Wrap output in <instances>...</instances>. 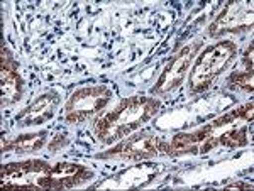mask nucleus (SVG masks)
<instances>
[{
	"mask_svg": "<svg viewBox=\"0 0 254 191\" xmlns=\"http://www.w3.org/2000/svg\"><path fill=\"white\" fill-rule=\"evenodd\" d=\"M159 103L147 96H132L126 100L116 112L107 113L97 124V137L104 142L122 139L158 112Z\"/></svg>",
	"mask_w": 254,
	"mask_h": 191,
	"instance_id": "nucleus-1",
	"label": "nucleus"
},
{
	"mask_svg": "<svg viewBox=\"0 0 254 191\" xmlns=\"http://www.w3.org/2000/svg\"><path fill=\"white\" fill-rule=\"evenodd\" d=\"M236 56V46L231 41L215 44L214 48L207 49L196 61L193 73H191V90L202 92L214 81L224 68L231 63Z\"/></svg>",
	"mask_w": 254,
	"mask_h": 191,
	"instance_id": "nucleus-2",
	"label": "nucleus"
},
{
	"mask_svg": "<svg viewBox=\"0 0 254 191\" xmlns=\"http://www.w3.org/2000/svg\"><path fill=\"white\" fill-rule=\"evenodd\" d=\"M110 100V92L104 87L83 88L76 92L66 103V119L69 122H83L85 119L92 117L100 108L105 107V103Z\"/></svg>",
	"mask_w": 254,
	"mask_h": 191,
	"instance_id": "nucleus-3",
	"label": "nucleus"
},
{
	"mask_svg": "<svg viewBox=\"0 0 254 191\" xmlns=\"http://www.w3.org/2000/svg\"><path fill=\"white\" fill-rule=\"evenodd\" d=\"M168 152L170 145L161 142L156 137H139V139L129 141L126 144L112 149L110 152L104 154V157H124V159H146V157L156 156L159 151Z\"/></svg>",
	"mask_w": 254,
	"mask_h": 191,
	"instance_id": "nucleus-4",
	"label": "nucleus"
},
{
	"mask_svg": "<svg viewBox=\"0 0 254 191\" xmlns=\"http://www.w3.org/2000/svg\"><path fill=\"white\" fill-rule=\"evenodd\" d=\"M195 49H196V44H193V43L188 44L187 48H183L182 52H180V54L171 61V64L161 75V78H159L154 92L159 93V95H161V93H166V92H170L171 88H175L176 85L183 80V75H185L188 64H190L191 58H193L191 54H193Z\"/></svg>",
	"mask_w": 254,
	"mask_h": 191,
	"instance_id": "nucleus-5",
	"label": "nucleus"
},
{
	"mask_svg": "<svg viewBox=\"0 0 254 191\" xmlns=\"http://www.w3.org/2000/svg\"><path fill=\"white\" fill-rule=\"evenodd\" d=\"M253 24V14L249 10L248 3L243 2H234L231 5H227L220 17L212 24L210 34L215 36L220 31H234V29H244V27Z\"/></svg>",
	"mask_w": 254,
	"mask_h": 191,
	"instance_id": "nucleus-6",
	"label": "nucleus"
},
{
	"mask_svg": "<svg viewBox=\"0 0 254 191\" xmlns=\"http://www.w3.org/2000/svg\"><path fill=\"white\" fill-rule=\"evenodd\" d=\"M49 188H69L78 183L88 180L92 176L87 173V169L81 168L78 164H71V162H61L56 164L55 168L49 169Z\"/></svg>",
	"mask_w": 254,
	"mask_h": 191,
	"instance_id": "nucleus-7",
	"label": "nucleus"
},
{
	"mask_svg": "<svg viewBox=\"0 0 254 191\" xmlns=\"http://www.w3.org/2000/svg\"><path fill=\"white\" fill-rule=\"evenodd\" d=\"M2 103L9 105L19 98L20 78L15 71V63L7 64L5 51H2Z\"/></svg>",
	"mask_w": 254,
	"mask_h": 191,
	"instance_id": "nucleus-8",
	"label": "nucleus"
},
{
	"mask_svg": "<svg viewBox=\"0 0 254 191\" xmlns=\"http://www.w3.org/2000/svg\"><path fill=\"white\" fill-rule=\"evenodd\" d=\"M56 98L53 95H43L39 100H36L24 113H20L17 120L22 125L39 124L43 120H48L53 115V108H55Z\"/></svg>",
	"mask_w": 254,
	"mask_h": 191,
	"instance_id": "nucleus-9",
	"label": "nucleus"
},
{
	"mask_svg": "<svg viewBox=\"0 0 254 191\" xmlns=\"http://www.w3.org/2000/svg\"><path fill=\"white\" fill-rule=\"evenodd\" d=\"M44 145V134H31V136H22L12 144L15 152L24 154L31 151H38Z\"/></svg>",
	"mask_w": 254,
	"mask_h": 191,
	"instance_id": "nucleus-10",
	"label": "nucleus"
},
{
	"mask_svg": "<svg viewBox=\"0 0 254 191\" xmlns=\"http://www.w3.org/2000/svg\"><path fill=\"white\" fill-rule=\"evenodd\" d=\"M246 142H248L246 129H234V131H229L219 137V144L225 145V147H239V145H244Z\"/></svg>",
	"mask_w": 254,
	"mask_h": 191,
	"instance_id": "nucleus-11",
	"label": "nucleus"
},
{
	"mask_svg": "<svg viewBox=\"0 0 254 191\" xmlns=\"http://www.w3.org/2000/svg\"><path fill=\"white\" fill-rule=\"evenodd\" d=\"M231 83L236 85L239 88H244V90H253V73L251 71H244V73H236L231 78Z\"/></svg>",
	"mask_w": 254,
	"mask_h": 191,
	"instance_id": "nucleus-12",
	"label": "nucleus"
},
{
	"mask_svg": "<svg viewBox=\"0 0 254 191\" xmlns=\"http://www.w3.org/2000/svg\"><path fill=\"white\" fill-rule=\"evenodd\" d=\"M246 64H248V71L253 73V46H249V49L246 51Z\"/></svg>",
	"mask_w": 254,
	"mask_h": 191,
	"instance_id": "nucleus-13",
	"label": "nucleus"
},
{
	"mask_svg": "<svg viewBox=\"0 0 254 191\" xmlns=\"http://www.w3.org/2000/svg\"><path fill=\"white\" fill-rule=\"evenodd\" d=\"M239 188H243V190H249V188H251V186H249V185H243V183H234V185L227 186V190H239Z\"/></svg>",
	"mask_w": 254,
	"mask_h": 191,
	"instance_id": "nucleus-14",
	"label": "nucleus"
}]
</instances>
